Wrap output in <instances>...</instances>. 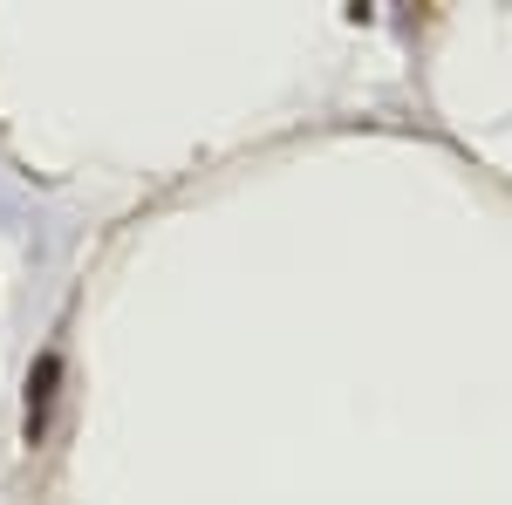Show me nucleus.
Masks as SVG:
<instances>
[{
  "mask_svg": "<svg viewBox=\"0 0 512 505\" xmlns=\"http://www.w3.org/2000/svg\"><path fill=\"white\" fill-rule=\"evenodd\" d=\"M48 389H55V355H41L35 383H28V430H41V410H48Z\"/></svg>",
  "mask_w": 512,
  "mask_h": 505,
  "instance_id": "f257e3e1",
  "label": "nucleus"
}]
</instances>
